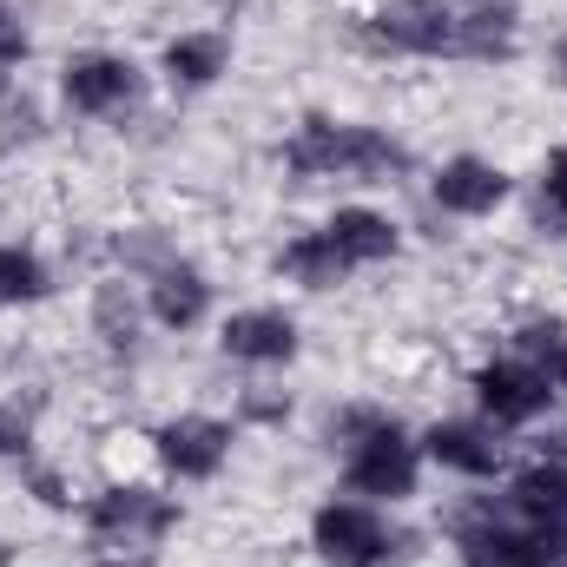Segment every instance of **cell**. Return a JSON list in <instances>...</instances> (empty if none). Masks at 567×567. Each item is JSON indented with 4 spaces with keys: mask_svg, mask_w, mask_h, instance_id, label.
<instances>
[{
    "mask_svg": "<svg viewBox=\"0 0 567 567\" xmlns=\"http://www.w3.org/2000/svg\"><path fill=\"white\" fill-rule=\"evenodd\" d=\"M284 165L297 178H390L403 172V145L377 126H330V120H303V133L284 145Z\"/></svg>",
    "mask_w": 567,
    "mask_h": 567,
    "instance_id": "cell-1",
    "label": "cell"
},
{
    "mask_svg": "<svg viewBox=\"0 0 567 567\" xmlns=\"http://www.w3.org/2000/svg\"><path fill=\"white\" fill-rule=\"evenodd\" d=\"M462 567H567L561 522H515L502 502L462 522Z\"/></svg>",
    "mask_w": 567,
    "mask_h": 567,
    "instance_id": "cell-2",
    "label": "cell"
},
{
    "mask_svg": "<svg viewBox=\"0 0 567 567\" xmlns=\"http://www.w3.org/2000/svg\"><path fill=\"white\" fill-rule=\"evenodd\" d=\"M350 488L370 502H403L416 488V442H403V429L377 423L363 442H350Z\"/></svg>",
    "mask_w": 567,
    "mask_h": 567,
    "instance_id": "cell-3",
    "label": "cell"
},
{
    "mask_svg": "<svg viewBox=\"0 0 567 567\" xmlns=\"http://www.w3.org/2000/svg\"><path fill=\"white\" fill-rule=\"evenodd\" d=\"M86 522H93V535H100L106 548H133V542H158L178 515H172V502L152 495V488H106V495L86 508Z\"/></svg>",
    "mask_w": 567,
    "mask_h": 567,
    "instance_id": "cell-4",
    "label": "cell"
},
{
    "mask_svg": "<svg viewBox=\"0 0 567 567\" xmlns=\"http://www.w3.org/2000/svg\"><path fill=\"white\" fill-rule=\"evenodd\" d=\"M317 548L337 567H377L390 555V528L363 502H330V508H317Z\"/></svg>",
    "mask_w": 567,
    "mask_h": 567,
    "instance_id": "cell-5",
    "label": "cell"
},
{
    "mask_svg": "<svg viewBox=\"0 0 567 567\" xmlns=\"http://www.w3.org/2000/svg\"><path fill=\"white\" fill-rule=\"evenodd\" d=\"M475 396H482V410H488L495 423H535V416L555 403V383H548L535 363L508 357V363H488V370L475 377Z\"/></svg>",
    "mask_w": 567,
    "mask_h": 567,
    "instance_id": "cell-6",
    "label": "cell"
},
{
    "mask_svg": "<svg viewBox=\"0 0 567 567\" xmlns=\"http://www.w3.org/2000/svg\"><path fill=\"white\" fill-rule=\"evenodd\" d=\"M225 455H231V429L212 423V416H178V423L158 429V462H165L172 475H185V482L218 475Z\"/></svg>",
    "mask_w": 567,
    "mask_h": 567,
    "instance_id": "cell-7",
    "label": "cell"
},
{
    "mask_svg": "<svg viewBox=\"0 0 567 567\" xmlns=\"http://www.w3.org/2000/svg\"><path fill=\"white\" fill-rule=\"evenodd\" d=\"M377 40L396 53H455V13L442 0H390L377 13Z\"/></svg>",
    "mask_w": 567,
    "mask_h": 567,
    "instance_id": "cell-8",
    "label": "cell"
},
{
    "mask_svg": "<svg viewBox=\"0 0 567 567\" xmlns=\"http://www.w3.org/2000/svg\"><path fill=\"white\" fill-rule=\"evenodd\" d=\"M133 93H140L133 60L86 53V60H73V66H66V100H73L80 113H120V106H133Z\"/></svg>",
    "mask_w": 567,
    "mask_h": 567,
    "instance_id": "cell-9",
    "label": "cell"
},
{
    "mask_svg": "<svg viewBox=\"0 0 567 567\" xmlns=\"http://www.w3.org/2000/svg\"><path fill=\"white\" fill-rule=\"evenodd\" d=\"M502 198H508V178H502L495 165H482V158H449V165L435 172V205H442V212L482 218V212H495Z\"/></svg>",
    "mask_w": 567,
    "mask_h": 567,
    "instance_id": "cell-10",
    "label": "cell"
},
{
    "mask_svg": "<svg viewBox=\"0 0 567 567\" xmlns=\"http://www.w3.org/2000/svg\"><path fill=\"white\" fill-rule=\"evenodd\" d=\"M297 350V323L284 310H245L225 323V357L238 363H284Z\"/></svg>",
    "mask_w": 567,
    "mask_h": 567,
    "instance_id": "cell-11",
    "label": "cell"
},
{
    "mask_svg": "<svg viewBox=\"0 0 567 567\" xmlns=\"http://www.w3.org/2000/svg\"><path fill=\"white\" fill-rule=\"evenodd\" d=\"M502 508L515 522H561L567 528V462H535L515 475V488L502 495Z\"/></svg>",
    "mask_w": 567,
    "mask_h": 567,
    "instance_id": "cell-12",
    "label": "cell"
},
{
    "mask_svg": "<svg viewBox=\"0 0 567 567\" xmlns=\"http://www.w3.org/2000/svg\"><path fill=\"white\" fill-rule=\"evenodd\" d=\"M429 455L442 468H455V475H495L502 468V442L475 423H435L429 429Z\"/></svg>",
    "mask_w": 567,
    "mask_h": 567,
    "instance_id": "cell-13",
    "label": "cell"
},
{
    "mask_svg": "<svg viewBox=\"0 0 567 567\" xmlns=\"http://www.w3.org/2000/svg\"><path fill=\"white\" fill-rule=\"evenodd\" d=\"M152 317H158L165 330H192V323L205 317V278H198L192 265L152 271Z\"/></svg>",
    "mask_w": 567,
    "mask_h": 567,
    "instance_id": "cell-14",
    "label": "cell"
},
{
    "mask_svg": "<svg viewBox=\"0 0 567 567\" xmlns=\"http://www.w3.org/2000/svg\"><path fill=\"white\" fill-rule=\"evenodd\" d=\"M323 238H330L350 265H377V258L396 251V231H390V218H377V212H337V218L323 225Z\"/></svg>",
    "mask_w": 567,
    "mask_h": 567,
    "instance_id": "cell-15",
    "label": "cell"
},
{
    "mask_svg": "<svg viewBox=\"0 0 567 567\" xmlns=\"http://www.w3.org/2000/svg\"><path fill=\"white\" fill-rule=\"evenodd\" d=\"M508 47H515V13L508 7H482V13L455 20V53L462 60H508Z\"/></svg>",
    "mask_w": 567,
    "mask_h": 567,
    "instance_id": "cell-16",
    "label": "cell"
},
{
    "mask_svg": "<svg viewBox=\"0 0 567 567\" xmlns=\"http://www.w3.org/2000/svg\"><path fill=\"white\" fill-rule=\"evenodd\" d=\"M515 350H522V363H535L555 390H567V323L561 317H535V323H522V330H515Z\"/></svg>",
    "mask_w": 567,
    "mask_h": 567,
    "instance_id": "cell-17",
    "label": "cell"
},
{
    "mask_svg": "<svg viewBox=\"0 0 567 567\" xmlns=\"http://www.w3.org/2000/svg\"><path fill=\"white\" fill-rule=\"evenodd\" d=\"M165 73H172L178 86L218 80V73H225V40H218V33H185V40H172V47H165Z\"/></svg>",
    "mask_w": 567,
    "mask_h": 567,
    "instance_id": "cell-18",
    "label": "cell"
},
{
    "mask_svg": "<svg viewBox=\"0 0 567 567\" xmlns=\"http://www.w3.org/2000/svg\"><path fill=\"white\" fill-rule=\"evenodd\" d=\"M284 271L297 284H310V290H330V284L350 271V258L323 238V231H310V238H297V245H284Z\"/></svg>",
    "mask_w": 567,
    "mask_h": 567,
    "instance_id": "cell-19",
    "label": "cell"
},
{
    "mask_svg": "<svg viewBox=\"0 0 567 567\" xmlns=\"http://www.w3.org/2000/svg\"><path fill=\"white\" fill-rule=\"evenodd\" d=\"M40 290H47L40 258H33V251H20V245H0V303H33Z\"/></svg>",
    "mask_w": 567,
    "mask_h": 567,
    "instance_id": "cell-20",
    "label": "cell"
},
{
    "mask_svg": "<svg viewBox=\"0 0 567 567\" xmlns=\"http://www.w3.org/2000/svg\"><path fill=\"white\" fill-rule=\"evenodd\" d=\"M93 323H100V337L113 343V350H126L133 343V297L120 290V284H100V297H93Z\"/></svg>",
    "mask_w": 567,
    "mask_h": 567,
    "instance_id": "cell-21",
    "label": "cell"
},
{
    "mask_svg": "<svg viewBox=\"0 0 567 567\" xmlns=\"http://www.w3.org/2000/svg\"><path fill=\"white\" fill-rule=\"evenodd\" d=\"M542 192H548V212H555V225H567V145L548 158V178H542Z\"/></svg>",
    "mask_w": 567,
    "mask_h": 567,
    "instance_id": "cell-22",
    "label": "cell"
},
{
    "mask_svg": "<svg viewBox=\"0 0 567 567\" xmlns=\"http://www.w3.org/2000/svg\"><path fill=\"white\" fill-rule=\"evenodd\" d=\"M0 455H27V416L0 410Z\"/></svg>",
    "mask_w": 567,
    "mask_h": 567,
    "instance_id": "cell-23",
    "label": "cell"
},
{
    "mask_svg": "<svg viewBox=\"0 0 567 567\" xmlns=\"http://www.w3.org/2000/svg\"><path fill=\"white\" fill-rule=\"evenodd\" d=\"M20 53H27V33H20V20L0 7V66H13Z\"/></svg>",
    "mask_w": 567,
    "mask_h": 567,
    "instance_id": "cell-24",
    "label": "cell"
},
{
    "mask_svg": "<svg viewBox=\"0 0 567 567\" xmlns=\"http://www.w3.org/2000/svg\"><path fill=\"white\" fill-rule=\"evenodd\" d=\"M561 73H567V40H561Z\"/></svg>",
    "mask_w": 567,
    "mask_h": 567,
    "instance_id": "cell-25",
    "label": "cell"
}]
</instances>
